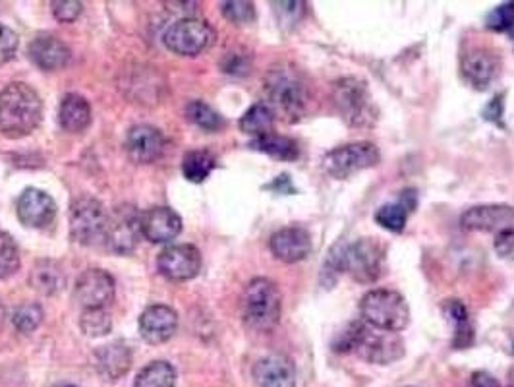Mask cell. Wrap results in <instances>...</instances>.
<instances>
[{"mask_svg":"<svg viewBox=\"0 0 514 387\" xmlns=\"http://www.w3.org/2000/svg\"><path fill=\"white\" fill-rule=\"evenodd\" d=\"M333 351L341 355L356 353L370 364L387 366L406 355V345L399 333L377 331L360 320L350 322L341 333H337L333 341Z\"/></svg>","mask_w":514,"mask_h":387,"instance_id":"obj_1","label":"cell"},{"mask_svg":"<svg viewBox=\"0 0 514 387\" xmlns=\"http://www.w3.org/2000/svg\"><path fill=\"white\" fill-rule=\"evenodd\" d=\"M265 93L269 107L286 122L304 119L310 107V88L292 64H277L265 76Z\"/></svg>","mask_w":514,"mask_h":387,"instance_id":"obj_2","label":"cell"},{"mask_svg":"<svg viewBox=\"0 0 514 387\" xmlns=\"http://www.w3.org/2000/svg\"><path fill=\"white\" fill-rule=\"evenodd\" d=\"M43 119L39 93L24 82H14L0 91V132L6 138H24Z\"/></svg>","mask_w":514,"mask_h":387,"instance_id":"obj_3","label":"cell"},{"mask_svg":"<svg viewBox=\"0 0 514 387\" xmlns=\"http://www.w3.org/2000/svg\"><path fill=\"white\" fill-rule=\"evenodd\" d=\"M283 297L279 287L265 277H257L248 283L242 295L244 324L259 333H269L281 322Z\"/></svg>","mask_w":514,"mask_h":387,"instance_id":"obj_4","label":"cell"},{"mask_svg":"<svg viewBox=\"0 0 514 387\" xmlns=\"http://www.w3.org/2000/svg\"><path fill=\"white\" fill-rule=\"evenodd\" d=\"M333 107L350 128H372L377 109L366 80L346 76L333 84Z\"/></svg>","mask_w":514,"mask_h":387,"instance_id":"obj_5","label":"cell"},{"mask_svg":"<svg viewBox=\"0 0 514 387\" xmlns=\"http://www.w3.org/2000/svg\"><path fill=\"white\" fill-rule=\"evenodd\" d=\"M360 316L370 328L399 333L410 324V306L397 291L373 289L360 300Z\"/></svg>","mask_w":514,"mask_h":387,"instance_id":"obj_6","label":"cell"},{"mask_svg":"<svg viewBox=\"0 0 514 387\" xmlns=\"http://www.w3.org/2000/svg\"><path fill=\"white\" fill-rule=\"evenodd\" d=\"M109 227V213L105 206L91 198L82 196L70 206V235L84 246L105 242Z\"/></svg>","mask_w":514,"mask_h":387,"instance_id":"obj_7","label":"cell"},{"mask_svg":"<svg viewBox=\"0 0 514 387\" xmlns=\"http://www.w3.org/2000/svg\"><path fill=\"white\" fill-rule=\"evenodd\" d=\"M381 153L372 142H354L331 149L323 157V169L333 179H348L360 171L379 165Z\"/></svg>","mask_w":514,"mask_h":387,"instance_id":"obj_8","label":"cell"},{"mask_svg":"<svg viewBox=\"0 0 514 387\" xmlns=\"http://www.w3.org/2000/svg\"><path fill=\"white\" fill-rule=\"evenodd\" d=\"M215 39V30L200 18L178 20L163 35L165 47L180 57H198L215 43Z\"/></svg>","mask_w":514,"mask_h":387,"instance_id":"obj_9","label":"cell"},{"mask_svg":"<svg viewBox=\"0 0 514 387\" xmlns=\"http://www.w3.org/2000/svg\"><path fill=\"white\" fill-rule=\"evenodd\" d=\"M344 273L352 275L358 283H375L385 268V248L379 240L358 239L344 242Z\"/></svg>","mask_w":514,"mask_h":387,"instance_id":"obj_10","label":"cell"},{"mask_svg":"<svg viewBox=\"0 0 514 387\" xmlns=\"http://www.w3.org/2000/svg\"><path fill=\"white\" fill-rule=\"evenodd\" d=\"M142 213L132 206H120L109 215L105 244L115 254H130L142 239Z\"/></svg>","mask_w":514,"mask_h":387,"instance_id":"obj_11","label":"cell"},{"mask_svg":"<svg viewBox=\"0 0 514 387\" xmlns=\"http://www.w3.org/2000/svg\"><path fill=\"white\" fill-rule=\"evenodd\" d=\"M460 225L466 231L476 233H503L514 231V208L507 204H484L466 209L460 217Z\"/></svg>","mask_w":514,"mask_h":387,"instance_id":"obj_12","label":"cell"},{"mask_svg":"<svg viewBox=\"0 0 514 387\" xmlns=\"http://www.w3.org/2000/svg\"><path fill=\"white\" fill-rule=\"evenodd\" d=\"M157 268L171 281H190L200 273V250L192 244L169 246L159 254Z\"/></svg>","mask_w":514,"mask_h":387,"instance_id":"obj_13","label":"cell"},{"mask_svg":"<svg viewBox=\"0 0 514 387\" xmlns=\"http://www.w3.org/2000/svg\"><path fill=\"white\" fill-rule=\"evenodd\" d=\"M116 285L111 273L103 269H87L78 279L74 297L86 308H105L115 300Z\"/></svg>","mask_w":514,"mask_h":387,"instance_id":"obj_14","label":"cell"},{"mask_svg":"<svg viewBox=\"0 0 514 387\" xmlns=\"http://www.w3.org/2000/svg\"><path fill=\"white\" fill-rule=\"evenodd\" d=\"M18 219L31 229H43L49 227L57 217V204L55 200L37 188H28L20 194L18 204Z\"/></svg>","mask_w":514,"mask_h":387,"instance_id":"obj_15","label":"cell"},{"mask_svg":"<svg viewBox=\"0 0 514 387\" xmlns=\"http://www.w3.org/2000/svg\"><path fill=\"white\" fill-rule=\"evenodd\" d=\"M460 70H462L464 80L472 88L484 91L491 86V82L499 74V59L489 49L474 47L462 55Z\"/></svg>","mask_w":514,"mask_h":387,"instance_id":"obj_16","label":"cell"},{"mask_svg":"<svg viewBox=\"0 0 514 387\" xmlns=\"http://www.w3.org/2000/svg\"><path fill=\"white\" fill-rule=\"evenodd\" d=\"M269 248L279 262L298 264L306 260L312 252V235L298 225L285 227L271 237Z\"/></svg>","mask_w":514,"mask_h":387,"instance_id":"obj_17","label":"cell"},{"mask_svg":"<svg viewBox=\"0 0 514 387\" xmlns=\"http://www.w3.org/2000/svg\"><path fill=\"white\" fill-rule=\"evenodd\" d=\"M126 151L134 163H155L165 151V136L159 128L149 124L134 126L126 138Z\"/></svg>","mask_w":514,"mask_h":387,"instance_id":"obj_18","label":"cell"},{"mask_svg":"<svg viewBox=\"0 0 514 387\" xmlns=\"http://www.w3.org/2000/svg\"><path fill=\"white\" fill-rule=\"evenodd\" d=\"M178 328V314L171 306L153 304L143 310L140 316V333L143 341L149 345L167 343Z\"/></svg>","mask_w":514,"mask_h":387,"instance_id":"obj_19","label":"cell"},{"mask_svg":"<svg viewBox=\"0 0 514 387\" xmlns=\"http://www.w3.org/2000/svg\"><path fill=\"white\" fill-rule=\"evenodd\" d=\"M28 55L31 62L45 72L62 70L72 59V53L66 47V43L55 35H37L29 43Z\"/></svg>","mask_w":514,"mask_h":387,"instance_id":"obj_20","label":"cell"},{"mask_svg":"<svg viewBox=\"0 0 514 387\" xmlns=\"http://www.w3.org/2000/svg\"><path fill=\"white\" fill-rule=\"evenodd\" d=\"M142 237L155 244L174 240L182 233V219L171 208H151L140 217Z\"/></svg>","mask_w":514,"mask_h":387,"instance_id":"obj_21","label":"cell"},{"mask_svg":"<svg viewBox=\"0 0 514 387\" xmlns=\"http://www.w3.org/2000/svg\"><path fill=\"white\" fill-rule=\"evenodd\" d=\"M257 387H296V366L285 355H269L254 366Z\"/></svg>","mask_w":514,"mask_h":387,"instance_id":"obj_22","label":"cell"},{"mask_svg":"<svg viewBox=\"0 0 514 387\" xmlns=\"http://www.w3.org/2000/svg\"><path fill=\"white\" fill-rule=\"evenodd\" d=\"M93 362L105 382H116L130 370L132 351L124 341H113L95 351Z\"/></svg>","mask_w":514,"mask_h":387,"instance_id":"obj_23","label":"cell"},{"mask_svg":"<svg viewBox=\"0 0 514 387\" xmlns=\"http://www.w3.org/2000/svg\"><path fill=\"white\" fill-rule=\"evenodd\" d=\"M58 120L60 126L66 132H84L87 126L91 124V105L86 97L78 95V93H68L58 109Z\"/></svg>","mask_w":514,"mask_h":387,"instance_id":"obj_24","label":"cell"},{"mask_svg":"<svg viewBox=\"0 0 514 387\" xmlns=\"http://www.w3.org/2000/svg\"><path fill=\"white\" fill-rule=\"evenodd\" d=\"M64 271L53 260H41L35 264V268L31 269L29 275V285L45 297L57 295L64 287Z\"/></svg>","mask_w":514,"mask_h":387,"instance_id":"obj_25","label":"cell"},{"mask_svg":"<svg viewBox=\"0 0 514 387\" xmlns=\"http://www.w3.org/2000/svg\"><path fill=\"white\" fill-rule=\"evenodd\" d=\"M445 316L455 324V339L453 347L455 349H468L474 341V328L470 326V314L468 308L464 306L462 300H447L443 306Z\"/></svg>","mask_w":514,"mask_h":387,"instance_id":"obj_26","label":"cell"},{"mask_svg":"<svg viewBox=\"0 0 514 387\" xmlns=\"http://www.w3.org/2000/svg\"><path fill=\"white\" fill-rule=\"evenodd\" d=\"M273 128H275V113L267 103L252 105L240 119V130L248 136H254V140L273 134Z\"/></svg>","mask_w":514,"mask_h":387,"instance_id":"obj_27","label":"cell"},{"mask_svg":"<svg viewBox=\"0 0 514 387\" xmlns=\"http://www.w3.org/2000/svg\"><path fill=\"white\" fill-rule=\"evenodd\" d=\"M250 148L261 151L273 159L279 161H296L300 157V148L294 140L286 138V136H279V134H267L263 138H256Z\"/></svg>","mask_w":514,"mask_h":387,"instance_id":"obj_28","label":"cell"},{"mask_svg":"<svg viewBox=\"0 0 514 387\" xmlns=\"http://www.w3.org/2000/svg\"><path fill=\"white\" fill-rule=\"evenodd\" d=\"M217 167V161L215 157L205 151V149H198V151H188L182 159V173H184V179L190 180V182H196L200 184L203 180L207 179L213 169Z\"/></svg>","mask_w":514,"mask_h":387,"instance_id":"obj_29","label":"cell"},{"mask_svg":"<svg viewBox=\"0 0 514 387\" xmlns=\"http://www.w3.org/2000/svg\"><path fill=\"white\" fill-rule=\"evenodd\" d=\"M136 387H176V370L165 360L151 362L138 374Z\"/></svg>","mask_w":514,"mask_h":387,"instance_id":"obj_30","label":"cell"},{"mask_svg":"<svg viewBox=\"0 0 514 387\" xmlns=\"http://www.w3.org/2000/svg\"><path fill=\"white\" fill-rule=\"evenodd\" d=\"M186 117L205 132H219L225 126V119L203 101H192L186 107Z\"/></svg>","mask_w":514,"mask_h":387,"instance_id":"obj_31","label":"cell"},{"mask_svg":"<svg viewBox=\"0 0 514 387\" xmlns=\"http://www.w3.org/2000/svg\"><path fill=\"white\" fill-rule=\"evenodd\" d=\"M80 329L86 333L87 337H103V335L111 333V329H113L111 314L105 308L86 310L80 318Z\"/></svg>","mask_w":514,"mask_h":387,"instance_id":"obj_32","label":"cell"},{"mask_svg":"<svg viewBox=\"0 0 514 387\" xmlns=\"http://www.w3.org/2000/svg\"><path fill=\"white\" fill-rule=\"evenodd\" d=\"M408 209L404 208L400 202L397 204H385L377 209L375 213V223L381 225L385 231L391 233H402V229L406 227V219H408Z\"/></svg>","mask_w":514,"mask_h":387,"instance_id":"obj_33","label":"cell"},{"mask_svg":"<svg viewBox=\"0 0 514 387\" xmlns=\"http://www.w3.org/2000/svg\"><path fill=\"white\" fill-rule=\"evenodd\" d=\"M43 322V308L35 302L22 304L12 314V326L20 333H33Z\"/></svg>","mask_w":514,"mask_h":387,"instance_id":"obj_34","label":"cell"},{"mask_svg":"<svg viewBox=\"0 0 514 387\" xmlns=\"http://www.w3.org/2000/svg\"><path fill=\"white\" fill-rule=\"evenodd\" d=\"M20 269V250L16 240L0 231V279L10 277Z\"/></svg>","mask_w":514,"mask_h":387,"instance_id":"obj_35","label":"cell"},{"mask_svg":"<svg viewBox=\"0 0 514 387\" xmlns=\"http://www.w3.org/2000/svg\"><path fill=\"white\" fill-rule=\"evenodd\" d=\"M223 16L234 26H246L256 20V6L254 2H244V0H232L223 2Z\"/></svg>","mask_w":514,"mask_h":387,"instance_id":"obj_36","label":"cell"},{"mask_svg":"<svg viewBox=\"0 0 514 387\" xmlns=\"http://www.w3.org/2000/svg\"><path fill=\"white\" fill-rule=\"evenodd\" d=\"M487 30L511 33L514 28V2H503L493 8L486 18Z\"/></svg>","mask_w":514,"mask_h":387,"instance_id":"obj_37","label":"cell"},{"mask_svg":"<svg viewBox=\"0 0 514 387\" xmlns=\"http://www.w3.org/2000/svg\"><path fill=\"white\" fill-rule=\"evenodd\" d=\"M275 14L279 16V22L283 26H296L304 14H306V2L294 0V2H273Z\"/></svg>","mask_w":514,"mask_h":387,"instance_id":"obj_38","label":"cell"},{"mask_svg":"<svg viewBox=\"0 0 514 387\" xmlns=\"http://www.w3.org/2000/svg\"><path fill=\"white\" fill-rule=\"evenodd\" d=\"M18 45H20L18 33H14V30L0 24V64H6L14 59Z\"/></svg>","mask_w":514,"mask_h":387,"instance_id":"obj_39","label":"cell"},{"mask_svg":"<svg viewBox=\"0 0 514 387\" xmlns=\"http://www.w3.org/2000/svg\"><path fill=\"white\" fill-rule=\"evenodd\" d=\"M82 10H84V4L76 2V0L53 2V14H55L58 22H64V24L74 22L82 14Z\"/></svg>","mask_w":514,"mask_h":387,"instance_id":"obj_40","label":"cell"},{"mask_svg":"<svg viewBox=\"0 0 514 387\" xmlns=\"http://www.w3.org/2000/svg\"><path fill=\"white\" fill-rule=\"evenodd\" d=\"M503 99H505V95L493 97V99L487 103L486 107H484L482 117L489 120V122H493V124H501V126H503V111H505Z\"/></svg>","mask_w":514,"mask_h":387,"instance_id":"obj_41","label":"cell"},{"mask_svg":"<svg viewBox=\"0 0 514 387\" xmlns=\"http://www.w3.org/2000/svg\"><path fill=\"white\" fill-rule=\"evenodd\" d=\"M495 250L499 256L507 258L514 254V231H503L495 239Z\"/></svg>","mask_w":514,"mask_h":387,"instance_id":"obj_42","label":"cell"},{"mask_svg":"<svg viewBox=\"0 0 514 387\" xmlns=\"http://www.w3.org/2000/svg\"><path fill=\"white\" fill-rule=\"evenodd\" d=\"M466 387H501V384H499V380L493 378L489 372L480 370V372H474V374L470 376Z\"/></svg>","mask_w":514,"mask_h":387,"instance_id":"obj_43","label":"cell"},{"mask_svg":"<svg viewBox=\"0 0 514 387\" xmlns=\"http://www.w3.org/2000/svg\"><path fill=\"white\" fill-rule=\"evenodd\" d=\"M223 70L227 74H246L248 72V62L238 55H229L223 62Z\"/></svg>","mask_w":514,"mask_h":387,"instance_id":"obj_44","label":"cell"},{"mask_svg":"<svg viewBox=\"0 0 514 387\" xmlns=\"http://www.w3.org/2000/svg\"><path fill=\"white\" fill-rule=\"evenodd\" d=\"M267 188L277 190V192H285V194H294V186H292V182L288 179V175H281L279 179H275V182L269 184Z\"/></svg>","mask_w":514,"mask_h":387,"instance_id":"obj_45","label":"cell"},{"mask_svg":"<svg viewBox=\"0 0 514 387\" xmlns=\"http://www.w3.org/2000/svg\"><path fill=\"white\" fill-rule=\"evenodd\" d=\"M507 386L514 387V368L509 370V378H507Z\"/></svg>","mask_w":514,"mask_h":387,"instance_id":"obj_46","label":"cell"},{"mask_svg":"<svg viewBox=\"0 0 514 387\" xmlns=\"http://www.w3.org/2000/svg\"><path fill=\"white\" fill-rule=\"evenodd\" d=\"M2 318H4V306H2V302H0V324H2Z\"/></svg>","mask_w":514,"mask_h":387,"instance_id":"obj_47","label":"cell"},{"mask_svg":"<svg viewBox=\"0 0 514 387\" xmlns=\"http://www.w3.org/2000/svg\"><path fill=\"white\" fill-rule=\"evenodd\" d=\"M511 37H513V41H514V28H513V30H511Z\"/></svg>","mask_w":514,"mask_h":387,"instance_id":"obj_48","label":"cell"},{"mask_svg":"<svg viewBox=\"0 0 514 387\" xmlns=\"http://www.w3.org/2000/svg\"><path fill=\"white\" fill-rule=\"evenodd\" d=\"M57 387H76V386H57Z\"/></svg>","mask_w":514,"mask_h":387,"instance_id":"obj_49","label":"cell"}]
</instances>
